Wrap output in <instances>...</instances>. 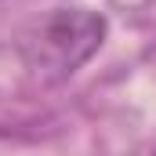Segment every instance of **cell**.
I'll return each instance as SVG.
<instances>
[{"instance_id": "obj_1", "label": "cell", "mask_w": 156, "mask_h": 156, "mask_svg": "<svg viewBox=\"0 0 156 156\" xmlns=\"http://www.w3.org/2000/svg\"><path fill=\"white\" fill-rule=\"evenodd\" d=\"M105 15L87 7H62L44 15L22 37V62L44 83H62L105 44Z\"/></svg>"}, {"instance_id": "obj_2", "label": "cell", "mask_w": 156, "mask_h": 156, "mask_svg": "<svg viewBox=\"0 0 156 156\" xmlns=\"http://www.w3.org/2000/svg\"><path fill=\"white\" fill-rule=\"evenodd\" d=\"M153 156H156V149H153Z\"/></svg>"}]
</instances>
